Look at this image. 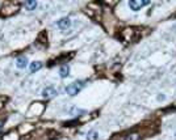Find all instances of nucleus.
I'll return each mask as SVG.
<instances>
[{
	"mask_svg": "<svg viewBox=\"0 0 176 140\" xmlns=\"http://www.w3.org/2000/svg\"><path fill=\"white\" fill-rule=\"evenodd\" d=\"M29 130H32V127H20V132H21V134H25V132L26 131H29Z\"/></svg>",
	"mask_w": 176,
	"mask_h": 140,
	"instance_id": "4468645a",
	"label": "nucleus"
},
{
	"mask_svg": "<svg viewBox=\"0 0 176 140\" xmlns=\"http://www.w3.org/2000/svg\"><path fill=\"white\" fill-rule=\"evenodd\" d=\"M99 139V134L96 131H91L87 134V140H97Z\"/></svg>",
	"mask_w": 176,
	"mask_h": 140,
	"instance_id": "9b49d317",
	"label": "nucleus"
},
{
	"mask_svg": "<svg viewBox=\"0 0 176 140\" xmlns=\"http://www.w3.org/2000/svg\"><path fill=\"white\" fill-rule=\"evenodd\" d=\"M125 140H138V134H130L125 137Z\"/></svg>",
	"mask_w": 176,
	"mask_h": 140,
	"instance_id": "ddd939ff",
	"label": "nucleus"
},
{
	"mask_svg": "<svg viewBox=\"0 0 176 140\" xmlns=\"http://www.w3.org/2000/svg\"><path fill=\"white\" fill-rule=\"evenodd\" d=\"M166 100V96L164 94H159L158 96V101H164Z\"/></svg>",
	"mask_w": 176,
	"mask_h": 140,
	"instance_id": "2eb2a0df",
	"label": "nucleus"
},
{
	"mask_svg": "<svg viewBox=\"0 0 176 140\" xmlns=\"http://www.w3.org/2000/svg\"><path fill=\"white\" fill-rule=\"evenodd\" d=\"M173 136H175V140H176V131H175V134H173Z\"/></svg>",
	"mask_w": 176,
	"mask_h": 140,
	"instance_id": "a211bd4d",
	"label": "nucleus"
},
{
	"mask_svg": "<svg viewBox=\"0 0 176 140\" xmlns=\"http://www.w3.org/2000/svg\"><path fill=\"white\" fill-rule=\"evenodd\" d=\"M19 9H20V3L19 2H7L2 7V12H0V14H2L3 17H9V16H12V14L16 13Z\"/></svg>",
	"mask_w": 176,
	"mask_h": 140,
	"instance_id": "f257e3e1",
	"label": "nucleus"
},
{
	"mask_svg": "<svg viewBox=\"0 0 176 140\" xmlns=\"http://www.w3.org/2000/svg\"><path fill=\"white\" fill-rule=\"evenodd\" d=\"M147 5H150V2H146V0H143V2H139V0H130L129 2V7L133 12L141 11L143 7H147Z\"/></svg>",
	"mask_w": 176,
	"mask_h": 140,
	"instance_id": "7ed1b4c3",
	"label": "nucleus"
},
{
	"mask_svg": "<svg viewBox=\"0 0 176 140\" xmlns=\"http://www.w3.org/2000/svg\"><path fill=\"white\" fill-rule=\"evenodd\" d=\"M25 7H26V8L28 9H34L36 8V7H37V2H26L25 3Z\"/></svg>",
	"mask_w": 176,
	"mask_h": 140,
	"instance_id": "f8f14e48",
	"label": "nucleus"
},
{
	"mask_svg": "<svg viewBox=\"0 0 176 140\" xmlns=\"http://www.w3.org/2000/svg\"><path fill=\"white\" fill-rule=\"evenodd\" d=\"M57 26L62 29V30H66V29H69L71 26V20L69 17H63L59 21H57Z\"/></svg>",
	"mask_w": 176,
	"mask_h": 140,
	"instance_id": "39448f33",
	"label": "nucleus"
},
{
	"mask_svg": "<svg viewBox=\"0 0 176 140\" xmlns=\"http://www.w3.org/2000/svg\"><path fill=\"white\" fill-rule=\"evenodd\" d=\"M26 64H28V59H26V56H19V58H17L16 65H17L19 68H25V67H26Z\"/></svg>",
	"mask_w": 176,
	"mask_h": 140,
	"instance_id": "6e6552de",
	"label": "nucleus"
},
{
	"mask_svg": "<svg viewBox=\"0 0 176 140\" xmlns=\"http://www.w3.org/2000/svg\"><path fill=\"white\" fill-rule=\"evenodd\" d=\"M43 111V105L41 102H36L33 104L28 110V117H33V115H40Z\"/></svg>",
	"mask_w": 176,
	"mask_h": 140,
	"instance_id": "20e7f679",
	"label": "nucleus"
},
{
	"mask_svg": "<svg viewBox=\"0 0 176 140\" xmlns=\"http://www.w3.org/2000/svg\"><path fill=\"white\" fill-rule=\"evenodd\" d=\"M3 140H19V136H17L16 132H9V134H7L3 137Z\"/></svg>",
	"mask_w": 176,
	"mask_h": 140,
	"instance_id": "9d476101",
	"label": "nucleus"
},
{
	"mask_svg": "<svg viewBox=\"0 0 176 140\" xmlns=\"http://www.w3.org/2000/svg\"><path fill=\"white\" fill-rule=\"evenodd\" d=\"M2 127H3V122H0V130H2Z\"/></svg>",
	"mask_w": 176,
	"mask_h": 140,
	"instance_id": "f3484780",
	"label": "nucleus"
},
{
	"mask_svg": "<svg viewBox=\"0 0 176 140\" xmlns=\"http://www.w3.org/2000/svg\"><path fill=\"white\" fill-rule=\"evenodd\" d=\"M4 101H5V98H0V107L4 105Z\"/></svg>",
	"mask_w": 176,
	"mask_h": 140,
	"instance_id": "dca6fc26",
	"label": "nucleus"
},
{
	"mask_svg": "<svg viewBox=\"0 0 176 140\" xmlns=\"http://www.w3.org/2000/svg\"><path fill=\"white\" fill-rule=\"evenodd\" d=\"M69 75H70V65L69 64H63L62 67L59 68V76L62 79H64V77H67Z\"/></svg>",
	"mask_w": 176,
	"mask_h": 140,
	"instance_id": "0eeeda50",
	"label": "nucleus"
},
{
	"mask_svg": "<svg viewBox=\"0 0 176 140\" xmlns=\"http://www.w3.org/2000/svg\"><path fill=\"white\" fill-rule=\"evenodd\" d=\"M57 94V91L54 89L53 86H47V88H45V89L42 91V96L45 98H50V97H53V96H55Z\"/></svg>",
	"mask_w": 176,
	"mask_h": 140,
	"instance_id": "423d86ee",
	"label": "nucleus"
},
{
	"mask_svg": "<svg viewBox=\"0 0 176 140\" xmlns=\"http://www.w3.org/2000/svg\"><path fill=\"white\" fill-rule=\"evenodd\" d=\"M83 88H84V81H75L66 88V93L70 96H76Z\"/></svg>",
	"mask_w": 176,
	"mask_h": 140,
	"instance_id": "f03ea898",
	"label": "nucleus"
},
{
	"mask_svg": "<svg viewBox=\"0 0 176 140\" xmlns=\"http://www.w3.org/2000/svg\"><path fill=\"white\" fill-rule=\"evenodd\" d=\"M41 67H42V63H41V62H33V63L30 64V72H32V73L37 72L38 70H41Z\"/></svg>",
	"mask_w": 176,
	"mask_h": 140,
	"instance_id": "1a4fd4ad",
	"label": "nucleus"
}]
</instances>
